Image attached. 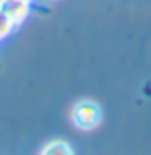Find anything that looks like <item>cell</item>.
<instances>
[{"mask_svg":"<svg viewBox=\"0 0 151 155\" xmlns=\"http://www.w3.org/2000/svg\"><path fill=\"white\" fill-rule=\"evenodd\" d=\"M70 118H72L75 126L79 130H93L99 124V120H102V110H99V106L95 101H87L85 99V101H79L72 107Z\"/></svg>","mask_w":151,"mask_h":155,"instance_id":"obj_1","label":"cell"},{"mask_svg":"<svg viewBox=\"0 0 151 155\" xmlns=\"http://www.w3.org/2000/svg\"><path fill=\"white\" fill-rule=\"evenodd\" d=\"M56 151H60V153H70V147L64 145V143H52L44 149V153H56Z\"/></svg>","mask_w":151,"mask_h":155,"instance_id":"obj_2","label":"cell"}]
</instances>
